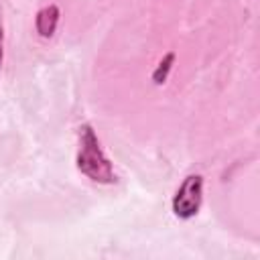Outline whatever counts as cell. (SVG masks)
<instances>
[{"instance_id": "5b68a950", "label": "cell", "mask_w": 260, "mask_h": 260, "mask_svg": "<svg viewBox=\"0 0 260 260\" xmlns=\"http://www.w3.org/2000/svg\"><path fill=\"white\" fill-rule=\"evenodd\" d=\"M4 63V28H2V22H0V67Z\"/></svg>"}, {"instance_id": "7a4b0ae2", "label": "cell", "mask_w": 260, "mask_h": 260, "mask_svg": "<svg viewBox=\"0 0 260 260\" xmlns=\"http://www.w3.org/2000/svg\"><path fill=\"white\" fill-rule=\"evenodd\" d=\"M203 201V177L201 175H189L179 185L175 197H173V213L179 219H191L197 215Z\"/></svg>"}, {"instance_id": "6da1fadb", "label": "cell", "mask_w": 260, "mask_h": 260, "mask_svg": "<svg viewBox=\"0 0 260 260\" xmlns=\"http://www.w3.org/2000/svg\"><path fill=\"white\" fill-rule=\"evenodd\" d=\"M77 169L95 183H114L116 173L108 156L104 154L100 140L89 124L79 128V150H77Z\"/></svg>"}, {"instance_id": "277c9868", "label": "cell", "mask_w": 260, "mask_h": 260, "mask_svg": "<svg viewBox=\"0 0 260 260\" xmlns=\"http://www.w3.org/2000/svg\"><path fill=\"white\" fill-rule=\"evenodd\" d=\"M173 63H175V53L171 51V53H167V55L160 59V63H158L156 69L152 71V83H154V85H162V83L167 81V77H169V73H171V69H173Z\"/></svg>"}, {"instance_id": "3957f363", "label": "cell", "mask_w": 260, "mask_h": 260, "mask_svg": "<svg viewBox=\"0 0 260 260\" xmlns=\"http://www.w3.org/2000/svg\"><path fill=\"white\" fill-rule=\"evenodd\" d=\"M59 8L55 4H49L45 8H41L37 12V18H35V26H37V32L43 37V39H49L53 37L55 28H57V22H59Z\"/></svg>"}]
</instances>
